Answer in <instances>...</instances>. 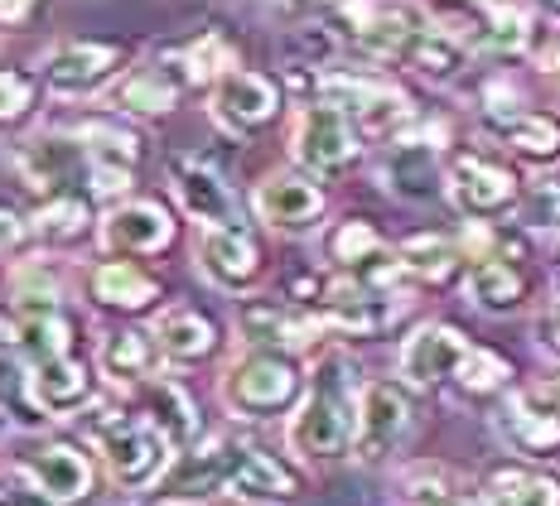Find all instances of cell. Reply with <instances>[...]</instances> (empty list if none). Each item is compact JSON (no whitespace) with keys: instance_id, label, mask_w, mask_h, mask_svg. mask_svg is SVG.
I'll return each mask as SVG.
<instances>
[{"instance_id":"e0dca14e","label":"cell","mask_w":560,"mask_h":506,"mask_svg":"<svg viewBox=\"0 0 560 506\" xmlns=\"http://www.w3.org/2000/svg\"><path fill=\"white\" fill-rule=\"evenodd\" d=\"M324 102H334L338 111L358 116L363 131H387L392 121L406 116V97L387 82H368V78H329L324 82Z\"/></svg>"},{"instance_id":"d4e9b609","label":"cell","mask_w":560,"mask_h":506,"mask_svg":"<svg viewBox=\"0 0 560 506\" xmlns=\"http://www.w3.org/2000/svg\"><path fill=\"white\" fill-rule=\"evenodd\" d=\"M155 348L165 352L170 362H198L213 352V323L194 309H170L155 319Z\"/></svg>"},{"instance_id":"ac0fdd59","label":"cell","mask_w":560,"mask_h":506,"mask_svg":"<svg viewBox=\"0 0 560 506\" xmlns=\"http://www.w3.org/2000/svg\"><path fill=\"white\" fill-rule=\"evenodd\" d=\"M324 314L338 323V328H353V333H377L396 319V299L377 285H363V280H334L324 290Z\"/></svg>"},{"instance_id":"2e32d148","label":"cell","mask_w":560,"mask_h":506,"mask_svg":"<svg viewBox=\"0 0 560 506\" xmlns=\"http://www.w3.org/2000/svg\"><path fill=\"white\" fill-rule=\"evenodd\" d=\"M170 237H174V222L160 203H121L102 222V242L121 256H150L160 246H170Z\"/></svg>"},{"instance_id":"4dcf8cb0","label":"cell","mask_w":560,"mask_h":506,"mask_svg":"<svg viewBox=\"0 0 560 506\" xmlns=\"http://www.w3.org/2000/svg\"><path fill=\"white\" fill-rule=\"evenodd\" d=\"M116 97H121V107H126V111L160 116V111H170L174 102H179V78H174L165 63L136 68V73L121 82V92H116Z\"/></svg>"},{"instance_id":"8992f818","label":"cell","mask_w":560,"mask_h":506,"mask_svg":"<svg viewBox=\"0 0 560 506\" xmlns=\"http://www.w3.org/2000/svg\"><path fill=\"white\" fill-rule=\"evenodd\" d=\"M20 179L49 198H63L68 184L92 179V155L78 136H39L20 150Z\"/></svg>"},{"instance_id":"e575fe53","label":"cell","mask_w":560,"mask_h":506,"mask_svg":"<svg viewBox=\"0 0 560 506\" xmlns=\"http://www.w3.org/2000/svg\"><path fill=\"white\" fill-rule=\"evenodd\" d=\"M527 34H532V15L522 5H488L483 10V49H498V54H517L527 49Z\"/></svg>"},{"instance_id":"ba28073f","label":"cell","mask_w":560,"mask_h":506,"mask_svg":"<svg viewBox=\"0 0 560 506\" xmlns=\"http://www.w3.org/2000/svg\"><path fill=\"white\" fill-rule=\"evenodd\" d=\"M445 193L464 217H493V213H503V208H512L517 179L488 160H459L445 174Z\"/></svg>"},{"instance_id":"6da1fadb","label":"cell","mask_w":560,"mask_h":506,"mask_svg":"<svg viewBox=\"0 0 560 506\" xmlns=\"http://www.w3.org/2000/svg\"><path fill=\"white\" fill-rule=\"evenodd\" d=\"M353 429H358L353 376H348V362L334 352V357L319 362L305 405H300L295 420H290V449L300 458H310V463H329V458L348 454Z\"/></svg>"},{"instance_id":"9a60e30c","label":"cell","mask_w":560,"mask_h":506,"mask_svg":"<svg viewBox=\"0 0 560 506\" xmlns=\"http://www.w3.org/2000/svg\"><path fill=\"white\" fill-rule=\"evenodd\" d=\"M329 256L343 270H353V280L377 285V290H387L396 280V270H401V256H392L368 222H343V227L334 232V242H329Z\"/></svg>"},{"instance_id":"f546056e","label":"cell","mask_w":560,"mask_h":506,"mask_svg":"<svg viewBox=\"0 0 560 506\" xmlns=\"http://www.w3.org/2000/svg\"><path fill=\"white\" fill-rule=\"evenodd\" d=\"M145 405H150V420L145 425H155L160 434H165V444L170 449H184V444L194 439V405H189V396L179 391V386H170V381H150L145 386Z\"/></svg>"},{"instance_id":"ffe728a7","label":"cell","mask_w":560,"mask_h":506,"mask_svg":"<svg viewBox=\"0 0 560 506\" xmlns=\"http://www.w3.org/2000/svg\"><path fill=\"white\" fill-rule=\"evenodd\" d=\"M382 179L396 198H406V203H425V198L440 193V155L430 140H401V145H392L387 164H382Z\"/></svg>"},{"instance_id":"836d02e7","label":"cell","mask_w":560,"mask_h":506,"mask_svg":"<svg viewBox=\"0 0 560 506\" xmlns=\"http://www.w3.org/2000/svg\"><path fill=\"white\" fill-rule=\"evenodd\" d=\"M406 502L411 506H474L469 487H464L445 468H420V473L406 478Z\"/></svg>"},{"instance_id":"7a4b0ae2","label":"cell","mask_w":560,"mask_h":506,"mask_svg":"<svg viewBox=\"0 0 560 506\" xmlns=\"http://www.w3.org/2000/svg\"><path fill=\"white\" fill-rule=\"evenodd\" d=\"M300 396V372L285 352H252L223 376V400L237 415H276Z\"/></svg>"},{"instance_id":"cb8c5ba5","label":"cell","mask_w":560,"mask_h":506,"mask_svg":"<svg viewBox=\"0 0 560 506\" xmlns=\"http://www.w3.org/2000/svg\"><path fill=\"white\" fill-rule=\"evenodd\" d=\"M34 396L49 415H73L78 405L88 400V372L83 362L68 352V357H49V362H34Z\"/></svg>"},{"instance_id":"277c9868","label":"cell","mask_w":560,"mask_h":506,"mask_svg":"<svg viewBox=\"0 0 560 506\" xmlns=\"http://www.w3.org/2000/svg\"><path fill=\"white\" fill-rule=\"evenodd\" d=\"M411 429V400L392 381H368L358 391V429H353V458L358 463H382Z\"/></svg>"},{"instance_id":"30bf717a","label":"cell","mask_w":560,"mask_h":506,"mask_svg":"<svg viewBox=\"0 0 560 506\" xmlns=\"http://www.w3.org/2000/svg\"><path fill=\"white\" fill-rule=\"evenodd\" d=\"M324 213V193L300 174H271L256 188V217L276 232H310Z\"/></svg>"},{"instance_id":"74e56055","label":"cell","mask_w":560,"mask_h":506,"mask_svg":"<svg viewBox=\"0 0 560 506\" xmlns=\"http://www.w3.org/2000/svg\"><path fill=\"white\" fill-rule=\"evenodd\" d=\"M396 256H401V270H411V275H420V280H445L450 266L459 261L454 246L440 242V237H416V242H406Z\"/></svg>"},{"instance_id":"bcb514c9","label":"cell","mask_w":560,"mask_h":506,"mask_svg":"<svg viewBox=\"0 0 560 506\" xmlns=\"http://www.w3.org/2000/svg\"><path fill=\"white\" fill-rule=\"evenodd\" d=\"M25 217H20L15 213V208H5V203H0V251H15V246L20 242H25Z\"/></svg>"},{"instance_id":"f35d334b","label":"cell","mask_w":560,"mask_h":506,"mask_svg":"<svg viewBox=\"0 0 560 506\" xmlns=\"http://www.w3.org/2000/svg\"><path fill=\"white\" fill-rule=\"evenodd\" d=\"M503 136L522 150V155H560V126L551 121V116H532V111H522L517 121H508V126H503Z\"/></svg>"},{"instance_id":"52a82bcc","label":"cell","mask_w":560,"mask_h":506,"mask_svg":"<svg viewBox=\"0 0 560 506\" xmlns=\"http://www.w3.org/2000/svg\"><path fill=\"white\" fill-rule=\"evenodd\" d=\"M170 184H174L179 208L198 227H232V222H237V198H232V188L223 184V174L208 169L203 160H174Z\"/></svg>"},{"instance_id":"c3c4849f","label":"cell","mask_w":560,"mask_h":506,"mask_svg":"<svg viewBox=\"0 0 560 506\" xmlns=\"http://www.w3.org/2000/svg\"><path fill=\"white\" fill-rule=\"evenodd\" d=\"M34 10V0H0V25H20Z\"/></svg>"},{"instance_id":"5b68a950","label":"cell","mask_w":560,"mask_h":506,"mask_svg":"<svg viewBox=\"0 0 560 506\" xmlns=\"http://www.w3.org/2000/svg\"><path fill=\"white\" fill-rule=\"evenodd\" d=\"M358 155V136L348 111H338L334 102H314L300 111L295 121V160L314 174H338L343 164H353Z\"/></svg>"},{"instance_id":"681fc988","label":"cell","mask_w":560,"mask_h":506,"mask_svg":"<svg viewBox=\"0 0 560 506\" xmlns=\"http://www.w3.org/2000/svg\"><path fill=\"white\" fill-rule=\"evenodd\" d=\"M546 68H551V73L560 78V39L551 44V54H546Z\"/></svg>"},{"instance_id":"7dc6e473","label":"cell","mask_w":560,"mask_h":506,"mask_svg":"<svg viewBox=\"0 0 560 506\" xmlns=\"http://www.w3.org/2000/svg\"><path fill=\"white\" fill-rule=\"evenodd\" d=\"M536 338H541L546 348H560V285L551 290V309L536 319Z\"/></svg>"},{"instance_id":"7402d4cb","label":"cell","mask_w":560,"mask_h":506,"mask_svg":"<svg viewBox=\"0 0 560 506\" xmlns=\"http://www.w3.org/2000/svg\"><path fill=\"white\" fill-rule=\"evenodd\" d=\"M25 473L39 482V487L49 492L58 506L83 502L92 492V463L78 449H68V444H49V449L30 454L25 458Z\"/></svg>"},{"instance_id":"f1b7e54d","label":"cell","mask_w":560,"mask_h":506,"mask_svg":"<svg viewBox=\"0 0 560 506\" xmlns=\"http://www.w3.org/2000/svg\"><path fill=\"white\" fill-rule=\"evenodd\" d=\"M469 294H474L478 309L508 314L522 304V275L503 261V256H478V266L469 270Z\"/></svg>"},{"instance_id":"484cf974","label":"cell","mask_w":560,"mask_h":506,"mask_svg":"<svg viewBox=\"0 0 560 506\" xmlns=\"http://www.w3.org/2000/svg\"><path fill=\"white\" fill-rule=\"evenodd\" d=\"M160 294V285L131 261H107L92 270V299L107 304V309H145Z\"/></svg>"},{"instance_id":"ee69618b","label":"cell","mask_w":560,"mask_h":506,"mask_svg":"<svg viewBox=\"0 0 560 506\" xmlns=\"http://www.w3.org/2000/svg\"><path fill=\"white\" fill-rule=\"evenodd\" d=\"M0 506H58V502L30 473H5L0 468Z\"/></svg>"},{"instance_id":"b9f144b4","label":"cell","mask_w":560,"mask_h":506,"mask_svg":"<svg viewBox=\"0 0 560 506\" xmlns=\"http://www.w3.org/2000/svg\"><path fill=\"white\" fill-rule=\"evenodd\" d=\"M527 227H560V179H536L522 203Z\"/></svg>"},{"instance_id":"603a6c76","label":"cell","mask_w":560,"mask_h":506,"mask_svg":"<svg viewBox=\"0 0 560 506\" xmlns=\"http://www.w3.org/2000/svg\"><path fill=\"white\" fill-rule=\"evenodd\" d=\"M242 444L228 439V434H218V439H208L198 454L184 458V468L170 478V497H203V492H223V482L232 473V458H237Z\"/></svg>"},{"instance_id":"d6986e66","label":"cell","mask_w":560,"mask_h":506,"mask_svg":"<svg viewBox=\"0 0 560 506\" xmlns=\"http://www.w3.org/2000/svg\"><path fill=\"white\" fill-rule=\"evenodd\" d=\"M237 328L256 352H295L314 338V323L305 319V314L285 309V304H271V299L247 304V309L237 314Z\"/></svg>"},{"instance_id":"3957f363","label":"cell","mask_w":560,"mask_h":506,"mask_svg":"<svg viewBox=\"0 0 560 506\" xmlns=\"http://www.w3.org/2000/svg\"><path fill=\"white\" fill-rule=\"evenodd\" d=\"M170 444L165 434L145 420H116V425L102 429V463H107L112 482L121 492H145L155 487L160 473L170 468Z\"/></svg>"},{"instance_id":"7bdbcfd3","label":"cell","mask_w":560,"mask_h":506,"mask_svg":"<svg viewBox=\"0 0 560 506\" xmlns=\"http://www.w3.org/2000/svg\"><path fill=\"white\" fill-rule=\"evenodd\" d=\"M503 376H508V362L493 357V352H478V348L464 357V367H459L464 391H493V386H503Z\"/></svg>"},{"instance_id":"8fae6325","label":"cell","mask_w":560,"mask_h":506,"mask_svg":"<svg viewBox=\"0 0 560 506\" xmlns=\"http://www.w3.org/2000/svg\"><path fill=\"white\" fill-rule=\"evenodd\" d=\"M469 343H464L454 328L445 323H430V328H420L416 338H406V348H401V376L411 386H435V381H445V376H459L464 367V357H469Z\"/></svg>"},{"instance_id":"d590c367","label":"cell","mask_w":560,"mask_h":506,"mask_svg":"<svg viewBox=\"0 0 560 506\" xmlns=\"http://www.w3.org/2000/svg\"><path fill=\"white\" fill-rule=\"evenodd\" d=\"M411 63L420 68L425 78H454L464 68V44L454 39V34H445V30H425L416 39V49H411Z\"/></svg>"},{"instance_id":"f6af8a7d","label":"cell","mask_w":560,"mask_h":506,"mask_svg":"<svg viewBox=\"0 0 560 506\" xmlns=\"http://www.w3.org/2000/svg\"><path fill=\"white\" fill-rule=\"evenodd\" d=\"M30 97H34V82L25 73H15V68H5L0 73V121H15L30 107Z\"/></svg>"},{"instance_id":"44dd1931","label":"cell","mask_w":560,"mask_h":506,"mask_svg":"<svg viewBox=\"0 0 560 506\" xmlns=\"http://www.w3.org/2000/svg\"><path fill=\"white\" fill-rule=\"evenodd\" d=\"M430 25L416 15L411 5H372L358 15V44L377 58H411L416 39Z\"/></svg>"},{"instance_id":"ab89813d","label":"cell","mask_w":560,"mask_h":506,"mask_svg":"<svg viewBox=\"0 0 560 506\" xmlns=\"http://www.w3.org/2000/svg\"><path fill=\"white\" fill-rule=\"evenodd\" d=\"M15 309L20 319H54L58 314V285L44 270H25L15 280Z\"/></svg>"},{"instance_id":"8d00e7d4","label":"cell","mask_w":560,"mask_h":506,"mask_svg":"<svg viewBox=\"0 0 560 506\" xmlns=\"http://www.w3.org/2000/svg\"><path fill=\"white\" fill-rule=\"evenodd\" d=\"M83 227H88V203L78 193L49 198V203L39 208V217H34V232H39L44 242H73V237H83Z\"/></svg>"},{"instance_id":"4316f807","label":"cell","mask_w":560,"mask_h":506,"mask_svg":"<svg viewBox=\"0 0 560 506\" xmlns=\"http://www.w3.org/2000/svg\"><path fill=\"white\" fill-rule=\"evenodd\" d=\"M155 338L136 333V328H126V333H112L107 343H102V372L112 376L116 386H140L155 376Z\"/></svg>"},{"instance_id":"5bb4252c","label":"cell","mask_w":560,"mask_h":506,"mask_svg":"<svg viewBox=\"0 0 560 506\" xmlns=\"http://www.w3.org/2000/svg\"><path fill=\"white\" fill-rule=\"evenodd\" d=\"M116 68H121V49L116 44H63L49 58V87L58 97H83V92H97Z\"/></svg>"},{"instance_id":"60d3db41","label":"cell","mask_w":560,"mask_h":506,"mask_svg":"<svg viewBox=\"0 0 560 506\" xmlns=\"http://www.w3.org/2000/svg\"><path fill=\"white\" fill-rule=\"evenodd\" d=\"M179 63H184V78H189V82H208V78L223 82L228 78L223 68H232V54H228V44L218 39V34H208V39L194 44V49L184 54Z\"/></svg>"},{"instance_id":"d6a6232c","label":"cell","mask_w":560,"mask_h":506,"mask_svg":"<svg viewBox=\"0 0 560 506\" xmlns=\"http://www.w3.org/2000/svg\"><path fill=\"white\" fill-rule=\"evenodd\" d=\"M78 140L88 145V155L97 164H112V169H131L136 155H140V140L131 131H121V126L112 121H88L78 126Z\"/></svg>"},{"instance_id":"83f0119b","label":"cell","mask_w":560,"mask_h":506,"mask_svg":"<svg viewBox=\"0 0 560 506\" xmlns=\"http://www.w3.org/2000/svg\"><path fill=\"white\" fill-rule=\"evenodd\" d=\"M0 415L15 420L20 429H39L49 420V410L34 396V372L5 348H0Z\"/></svg>"},{"instance_id":"7c38bea8","label":"cell","mask_w":560,"mask_h":506,"mask_svg":"<svg viewBox=\"0 0 560 506\" xmlns=\"http://www.w3.org/2000/svg\"><path fill=\"white\" fill-rule=\"evenodd\" d=\"M223 492H232L237 502H252V506H276V502H290L300 492V478L290 473L285 463H276L271 454L252 449L242 444L237 458H232V473L223 482Z\"/></svg>"},{"instance_id":"1f68e13d","label":"cell","mask_w":560,"mask_h":506,"mask_svg":"<svg viewBox=\"0 0 560 506\" xmlns=\"http://www.w3.org/2000/svg\"><path fill=\"white\" fill-rule=\"evenodd\" d=\"M488 506H560V482L512 468L488 482Z\"/></svg>"},{"instance_id":"9c48e42d","label":"cell","mask_w":560,"mask_h":506,"mask_svg":"<svg viewBox=\"0 0 560 506\" xmlns=\"http://www.w3.org/2000/svg\"><path fill=\"white\" fill-rule=\"evenodd\" d=\"M198 266H203V275L213 285L247 290L256 280V270H261V251H256L247 227H237V222L232 227H203V237H198Z\"/></svg>"},{"instance_id":"4fadbf2b","label":"cell","mask_w":560,"mask_h":506,"mask_svg":"<svg viewBox=\"0 0 560 506\" xmlns=\"http://www.w3.org/2000/svg\"><path fill=\"white\" fill-rule=\"evenodd\" d=\"M213 116L237 136L261 131L276 116V87L261 73H237V68H232L213 92Z\"/></svg>"}]
</instances>
